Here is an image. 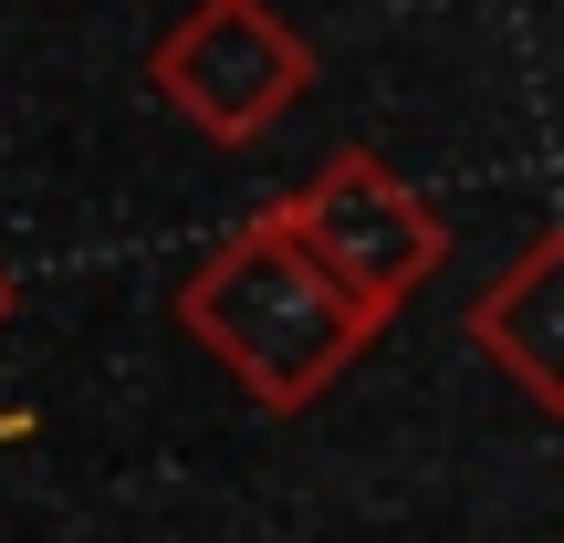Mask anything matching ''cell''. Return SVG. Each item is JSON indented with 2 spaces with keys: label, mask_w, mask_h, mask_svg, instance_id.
Returning <instances> with one entry per match:
<instances>
[{
  "label": "cell",
  "mask_w": 564,
  "mask_h": 543,
  "mask_svg": "<svg viewBox=\"0 0 564 543\" xmlns=\"http://www.w3.org/2000/svg\"><path fill=\"white\" fill-rule=\"evenodd\" d=\"M178 335L209 345V366H230L241 398H262L272 419H303V408L335 398V377L377 345V324L303 262L282 209H262V220H241L178 282Z\"/></svg>",
  "instance_id": "obj_1"
},
{
  "label": "cell",
  "mask_w": 564,
  "mask_h": 543,
  "mask_svg": "<svg viewBox=\"0 0 564 543\" xmlns=\"http://www.w3.org/2000/svg\"><path fill=\"white\" fill-rule=\"evenodd\" d=\"M282 230H293L303 262L335 282L377 335L429 293V272H440V251H449L440 209H429L419 188L377 158V146H335V158L282 199Z\"/></svg>",
  "instance_id": "obj_2"
},
{
  "label": "cell",
  "mask_w": 564,
  "mask_h": 543,
  "mask_svg": "<svg viewBox=\"0 0 564 543\" xmlns=\"http://www.w3.org/2000/svg\"><path fill=\"white\" fill-rule=\"evenodd\" d=\"M158 105L209 146H262L303 95H314V42L272 0H188L147 53Z\"/></svg>",
  "instance_id": "obj_3"
},
{
  "label": "cell",
  "mask_w": 564,
  "mask_h": 543,
  "mask_svg": "<svg viewBox=\"0 0 564 543\" xmlns=\"http://www.w3.org/2000/svg\"><path fill=\"white\" fill-rule=\"evenodd\" d=\"M470 345L523 387L544 419H564V230L523 241L470 303Z\"/></svg>",
  "instance_id": "obj_4"
},
{
  "label": "cell",
  "mask_w": 564,
  "mask_h": 543,
  "mask_svg": "<svg viewBox=\"0 0 564 543\" xmlns=\"http://www.w3.org/2000/svg\"><path fill=\"white\" fill-rule=\"evenodd\" d=\"M0 314H11V272H0Z\"/></svg>",
  "instance_id": "obj_5"
}]
</instances>
